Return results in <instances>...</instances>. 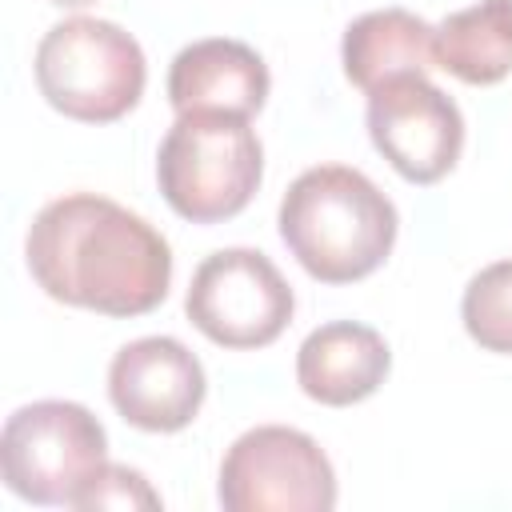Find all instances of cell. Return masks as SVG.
<instances>
[{
  "label": "cell",
  "instance_id": "6da1fadb",
  "mask_svg": "<svg viewBox=\"0 0 512 512\" xmlns=\"http://www.w3.org/2000/svg\"><path fill=\"white\" fill-rule=\"evenodd\" d=\"M28 272L44 296L100 316H144L172 284L168 240L124 204L68 192L44 204L24 240Z\"/></svg>",
  "mask_w": 512,
  "mask_h": 512
},
{
  "label": "cell",
  "instance_id": "7a4b0ae2",
  "mask_svg": "<svg viewBox=\"0 0 512 512\" xmlns=\"http://www.w3.org/2000/svg\"><path fill=\"white\" fill-rule=\"evenodd\" d=\"M276 224L284 248L312 280L352 284L388 260L400 216L360 168L316 164L288 184Z\"/></svg>",
  "mask_w": 512,
  "mask_h": 512
},
{
  "label": "cell",
  "instance_id": "3957f363",
  "mask_svg": "<svg viewBox=\"0 0 512 512\" xmlns=\"http://www.w3.org/2000/svg\"><path fill=\"white\" fill-rule=\"evenodd\" d=\"M264 176V148L244 116L184 112L156 152L168 208L192 224H220L248 208Z\"/></svg>",
  "mask_w": 512,
  "mask_h": 512
},
{
  "label": "cell",
  "instance_id": "277c9868",
  "mask_svg": "<svg viewBox=\"0 0 512 512\" xmlns=\"http://www.w3.org/2000/svg\"><path fill=\"white\" fill-rule=\"evenodd\" d=\"M144 84V48L112 20L68 16L36 48V88L68 120L112 124L140 104Z\"/></svg>",
  "mask_w": 512,
  "mask_h": 512
},
{
  "label": "cell",
  "instance_id": "5b68a950",
  "mask_svg": "<svg viewBox=\"0 0 512 512\" xmlns=\"http://www.w3.org/2000/svg\"><path fill=\"white\" fill-rule=\"evenodd\" d=\"M104 464V424L76 400H36L4 420L0 476L8 492L28 504L76 508Z\"/></svg>",
  "mask_w": 512,
  "mask_h": 512
},
{
  "label": "cell",
  "instance_id": "8992f818",
  "mask_svg": "<svg viewBox=\"0 0 512 512\" xmlns=\"http://www.w3.org/2000/svg\"><path fill=\"white\" fill-rule=\"evenodd\" d=\"M216 496L224 512H328L336 508V472L308 432L260 424L224 452Z\"/></svg>",
  "mask_w": 512,
  "mask_h": 512
},
{
  "label": "cell",
  "instance_id": "52a82bcc",
  "mask_svg": "<svg viewBox=\"0 0 512 512\" xmlns=\"http://www.w3.org/2000/svg\"><path fill=\"white\" fill-rule=\"evenodd\" d=\"M184 312L220 348H268L296 312L292 284L256 248H220L192 272Z\"/></svg>",
  "mask_w": 512,
  "mask_h": 512
},
{
  "label": "cell",
  "instance_id": "ba28073f",
  "mask_svg": "<svg viewBox=\"0 0 512 512\" xmlns=\"http://www.w3.org/2000/svg\"><path fill=\"white\" fill-rule=\"evenodd\" d=\"M364 120L376 152L412 184L444 180L464 152V116L424 72L372 88Z\"/></svg>",
  "mask_w": 512,
  "mask_h": 512
},
{
  "label": "cell",
  "instance_id": "9c48e42d",
  "mask_svg": "<svg viewBox=\"0 0 512 512\" xmlns=\"http://www.w3.org/2000/svg\"><path fill=\"white\" fill-rule=\"evenodd\" d=\"M208 380L176 336H140L108 364V400L140 432H180L196 420Z\"/></svg>",
  "mask_w": 512,
  "mask_h": 512
},
{
  "label": "cell",
  "instance_id": "30bf717a",
  "mask_svg": "<svg viewBox=\"0 0 512 512\" xmlns=\"http://www.w3.org/2000/svg\"><path fill=\"white\" fill-rule=\"evenodd\" d=\"M272 76L264 56L232 36H208L176 52L168 68V104L184 112H224L256 116L268 100Z\"/></svg>",
  "mask_w": 512,
  "mask_h": 512
},
{
  "label": "cell",
  "instance_id": "8fae6325",
  "mask_svg": "<svg viewBox=\"0 0 512 512\" xmlns=\"http://www.w3.org/2000/svg\"><path fill=\"white\" fill-rule=\"evenodd\" d=\"M392 368L384 336L360 320H328L312 328L296 352V384L308 400L348 408L368 400Z\"/></svg>",
  "mask_w": 512,
  "mask_h": 512
},
{
  "label": "cell",
  "instance_id": "7c38bea8",
  "mask_svg": "<svg viewBox=\"0 0 512 512\" xmlns=\"http://www.w3.org/2000/svg\"><path fill=\"white\" fill-rule=\"evenodd\" d=\"M340 60H344V76L364 92L408 72H428L436 64L432 24L408 8L364 12L344 28Z\"/></svg>",
  "mask_w": 512,
  "mask_h": 512
},
{
  "label": "cell",
  "instance_id": "4fadbf2b",
  "mask_svg": "<svg viewBox=\"0 0 512 512\" xmlns=\"http://www.w3.org/2000/svg\"><path fill=\"white\" fill-rule=\"evenodd\" d=\"M436 68L464 84H500L512 72V4L480 0L432 28Z\"/></svg>",
  "mask_w": 512,
  "mask_h": 512
},
{
  "label": "cell",
  "instance_id": "5bb4252c",
  "mask_svg": "<svg viewBox=\"0 0 512 512\" xmlns=\"http://www.w3.org/2000/svg\"><path fill=\"white\" fill-rule=\"evenodd\" d=\"M460 320L484 352L512 356V260H496L468 280Z\"/></svg>",
  "mask_w": 512,
  "mask_h": 512
},
{
  "label": "cell",
  "instance_id": "9a60e30c",
  "mask_svg": "<svg viewBox=\"0 0 512 512\" xmlns=\"http://www.w3.org/2000/svg\"><path fill=\"white\" fill-rule=\"evenodd\" d=\"M76 508H160V492L144 480V472L108 460Z\"/></svg>",
  "mask_w": 512,
  "mask_h": 512
},
{
  "label": "cell",
  "instance_id": "2e32d148",
  "mask_svg": "<svg viewBox=\"0 0 512 512\" xmlns=\"http://www.w3.org/2000/svg\"><path fill=\"white\" fill-rule=\"evenodd\" d=\"M52 4H60V8H84V4H92V0H52Z\"/></svg>",
  "mask_w": 512,
  "mask_h": 512
},
{
  "label": "cell",
  "instance_id": "e0dca14e",
  "mask_svg": "<svg viewBox=\"0 0 512 512\" xmlns=\"http://www.w3.org/2000/svg\"><path fill=\"white\" fill-rule=\"evenodd\" d=\"M508 4H512V0H508Z\"/></svg>",
  "mask_w": 512,
  "mask_h": 512
}]
</instances>
